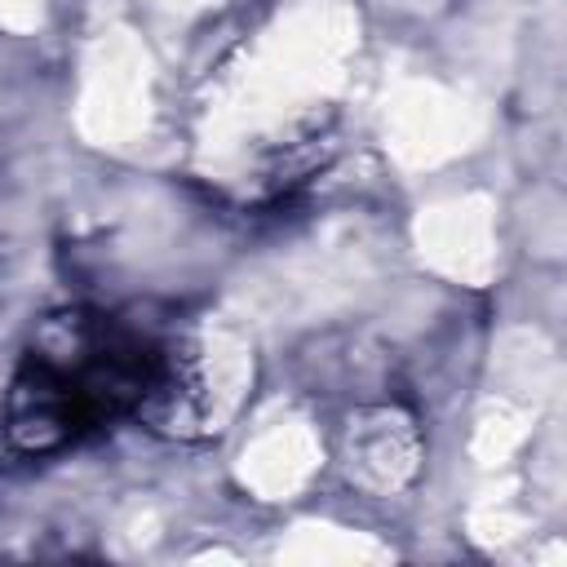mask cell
Listing matches in <instances>:
<instances>
[{
  "mask_svg": "<svg viewBox=\"0 0 567 567\" xmlns=\"http://www.w3.org/2000/svg\"><path fill=\"white\" fill-rule=\"evenodd\" d=\"M0 425H4V443L13 452L53 456V452L97 434L106 421L93 408V399L80 390L75 377H66L62 368H53L27 350V359L18 363V372L9 381Z\"/></svg>",
  "mask_w": 567,
  "mask_h": 567,
  "instance_id": "obj_1",
  "label": "cell"
}]
</instances>
